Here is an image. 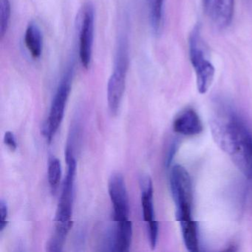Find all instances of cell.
I'll use <instances>...</instances> for the list:
<instances>
[{
	"label": "cell",
	"instance_id": "cell-1",
	"mask_svg": "<svg viewBox=\"0 0 252 252\" xmlns=\"http://www.w3.org/2000/svg\"><path fill=\"white\" fill-rule=\"evenodd\" d=\"M212 136L237 169L252 179V134L229 106H220L210 122Z\"/></svg>",
	"mask_w": 252,
	"mask_h": 252
},
{
	"label": "cell",
	"instance_id": "cell-2",
	"mask_svg": "<svg viewBox=\"0 0 252 252\" xmlns=\"http://www.w3.org/2000/svg\"><path fill=\"white\" fill-rule=\"evenodd\" d=\"M67 172L63 183V191L59 201L55 218V231L47 245L49 252H61L66 237L73 226V204L76 161L73 151L66 150Z\"/></svg>",
	"mask_w": 252,
	"mask_h": 252
},
{
	"label": "cell",
	"instance_id": "cell-3",
	"mask_svg": "<svg viewBox=\"0 0 252 252\" xmlns=\"http://www.w3.org/2000/svg\"><path fill=\"white\" fill-rule=\"evenodd\" d=\"M129 65L128 41L125 37H121L118 42L113 73L107 84V103L112 115L117 114L120 109L126 87Z\"/></svg>",
	"mask_w": 252,
	"mask_h": 252
},
{
	"label": "cell",
	"instance_id": "cell-4",
	"mask_svg": "<svg viewBox=\"0 0 252 252\" xmlns=\"http://www.w3.org/2000/svg\"><path fill=\"white\" fill-rule=\"evenodd\" d=\"M189 50L190 62L195 73L197 91L200 94H206L213 83L215 69L208 57L198 26L191 31Z\"/></svg>",
	"mask_w": 252,
	"mask_h": 252
},
{
	"label": "cell",
	"instance_id": "cell-5",
	"mask_svg": "<svg viewBox=\"0 0 252 252\" xmlns=\"http://www.w3.org/2000/svg\"><path fill=\"white\" fill-rule=\"evenodd\" d=\"M73 73L74 65L73 64H69L62 76L53 98L49 116L43 129L44 135L48 141H51L57 133L64 118L66 104L71 91Z\"/></svg>",
	"mask_w": 252,
	"mask_h": 252
},
{
	"label": "cell",
	"instance_id": "cell-6",
	"mask_svg": "<svg viewBox=\"0 0 252 252\" xmlns=\"http://www.w3.org/2000/svg\"><path fill=\"white\" fill-rule=\"evenodd\" d=\"M170 188L177 207V219L179 222L193 219L192 184L187 169L181 165H175L170 173Z\"/></svg>",
	"mask_w": 252,
	"mask_h": 252
},
{
	"label": "cell",
	"instance_id": "cell-7",
	"mask_svg": "<svg viewBox=\"0 0 252 252\" xmlns=\"http://www.w3.org/2000/svg\"><path fill=\"white\" fill-rule=\"evenodd\" d=\"M95 11L94 5L88 2L82 8L79 26V59L84 68L88 70L92 60L94 39Z\"/></svg>",
	"mask_w": 252,
	"mask_h": 252
},
{
	"label": "cell",
	"instance_id": "cell-8",
	"mask_svg": "<svg viewBox=\"0 0 252 252\" xmlns=\"http://www.w3.org/2000/svg\"><path fill=\"white\" fill-rule=\"evenodd\" d=\"M109 194L113 206L116 222L129 220V203L125 179L121 174L112 175L109 180Z\"/></svg>",
	"mask_w": 252,
	"mask_h": 252
},
{
	"label": "cell",
	"instance_id": "cell-9",
	"mask_svg": "<svg viewBox=\"0 0 252 252\" xmlns=\"http://www.w3.org/2000/svg\"><path fill=\"white\" fill-rule=\"evenodd\" d=\"M141 204H142L143 216L147 223L150 237V246L153 249L157 244L158 237V223L155 216L153 206V188L152 180L149 177H144L141 180Z\"/></svg>",
	"mask_w": 252,
	"mask_h": 252
},
{
	"label": "cell",
	"instance_id": "cell-10",
	"mask_svg": "<svg viewBox=\"0 0 252 252\" xmlns=\"http://www.w3.org/2000/svg\"><path fill=\"white\" fill-rule=\"evenodd\" d=\"M173 129L176 133L193 136L201 133L203 126L197 113L193 109L187 108L175 118Z\"/></svg>",
	"mask_w": 252,
	"mask_h": 252
},
{
	"label": "cell",
	"instance_id": "cell-11",
	"mask_svg": "<svg viewBox=\"0 0 252 252\" xmlns=\"http://www.w3.org/2000/svg\"><path fill=\"white\" fill-rule=\"evenodd\" d=\"M234 8V0H213L210 12L217 27L223 29L231 24Z\"/></svg>",
	"mask_w": 252,
	"mask_h": 252
},
{
	"label": "cell",
	"instance_id": "cell-12",
	"mask_svg": "<svg viewBox=\"0 0 252 252\" xmlns=\"http://www.w3.org/2000/svg\"><path fill=\"white\" fill-rule=\"evenodd\" d=\"M116 222V228L113 230V251L128 252L132 242V222L129 219Z\"/></svg>",
	"mask_w": 252,
	"mask_h": 252
},
{
	"label": "cell",
	"instance_id": "cell-13",
	"mask_svg": "<svg viewBox=\"0 0 252 252\" xmlns=\"http://www.w3.org/2000/svg\"><path fill=\"white\" fill-rule=\"evenodd\" d=\"M25 45L32 58H40L43 50V36L40 29L35 23H30L25 33Z\"/></svg>",
	"mask_w": 252,
	"mask_h": 252
},
{
	"label": "cell",
	"instance_id": "cell-14",
	"mask_svg": "<svg viewBox=\"0 0 252 252\" xmlns=\"http://www.w3.org/2000/svg\"><path fill=\"white\" fill-rule=\"evenodd\" d=\"M147 3L152 31L158 35L163 28L164 0H147Z\"/></svg>",
	"mask_w": 252,
	"mask_h": 252
},
{
	"label": "cell",
	"instance_id": "cell-15",
	"mask_svg": "<svg viewBox=\"0 0 252 252\" xmlns=\"http://www.w3.org/2000/svg\"><path fill=\"white\" fill-rule=\"evenodd\" d=\"M48 175V182L53 192H54L57 191L62 178V165L60 160L57 158L53 157L50 159Z\"/></svg>",
	"mask_w": 252,
	"mask_h": 252
},
{
	"label": "cell",
	"instance_id": "cell-16",
	"mask_svg": "<svg viewBox=\"0 0 252 252\" xmlns=\"http://www.w3.org/2000/svg\"><path fill=\"white\" fill-rule=\"evenodd\" d=\"M11 5L9 0H0V36L3 38L9 26Z\"/></svg>",
	"mask_w": 252,
	"mask_h": 252
},
{
	"label": "cell",
	"instance_id": "cell-17",
	"mask_svg": "<svg viewBox=\"0 0 252 252\" xmlns=\"http://www.w3.org/2000/svg\"><path fill=\"white\" fill-rule=\"evenodd\" d=\"M8 207L3 200L0 202V231L2 232L8 223Z\"/></svg>",
	"mask_w": 252,
	"mask_h": 252
},
{
	"label": "cell",
	"instance_id": "cell-18",
	"mask_svg": "<svg viewBox=\"0 0 252 252\" xmlns=\"http://www.w3.org/2000/svg\"><path fill=\"white\" fill-rule=\"evenodd\" d=\"M4 143L11 151H15L17 150V143L16 141L15 136H14L12 132L8 131V132H5V135H4Z\"/></svg>",
	"mask_w": 252,
	"mask_h": 252
},
{
	"label": "cell",
	"instance_id": "cell-19",
	"mask_svg": "<svg viewBox=\"0 0 252 252\" xmlns=\"http://www.w3.org/2000/svg\"><path fill=\"white\" fill-rule=\"evenodd\" d=\"M212 2H213V0H202L203 8H204L205 11H206V12H209V11H211Z\"/></svg>",
	"mask_w": 252,
	"mask_h": 252
}]
</instances>
